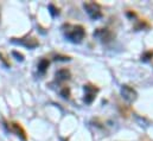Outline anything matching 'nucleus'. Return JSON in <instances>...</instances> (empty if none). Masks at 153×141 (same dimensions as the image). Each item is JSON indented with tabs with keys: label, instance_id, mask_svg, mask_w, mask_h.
<instances>
[{
	"label": "nucleus",
	"instance_id": "obj_8",
	"mask_svg": "<svg viewBox=\"0 0 153 141\" xmlns=\"http://www.w3.org/2000/svg\"><path fill=\"white\" fill-rule=\"evenodd\" d=\"M49 67V61L48 59H45V58H43V59H40L38 63V70L43 73V72H45L46 70V68Z\"/></svg>",
	"mask_w": 153,
	"mask_h": 141
},
{
	"label": "nucleus",
	"instance_id": "obj_2",
	"mask_svg": "<svg viewBox=\"0 0 153 141\" xmlns=\"http://www.w3.org/2000/svg\"><path fill=\"white\" fill-rule=\"evenodd\" d=\"M84 8L91 19H99V18H102L103 16L100 5H97L96 2H85Z\"/></svg>",
	"mask_w": 153,
	"mask_h": 141
},
{
	"label": "nucleus",
	"instance_id": "obj_5",
	"mask_svg": "<svg viewBox=\"0 0 153 141\" xmlns=\"http://www.w3.org/2000/svg\"><path fill=\"white\" fill-rule=\"evenodd\" d=\"M84 91H85L84 101H85L87 103H91L93 100L95 99V95H96L97 89H96L95 87H91V85H85V87H84Z\"/></svg>",
	"mask_w": 153,
	"mask_h": 141
},
{
	"label": "nucleus",
	"instance_id": "obj_4",
	"mask_svg": "<svg viewBox=\"0 0 153 141\" xmlns=\"http://www.w3.org/2000/svg\"><path fill=\"white\" fill-rule=\"evenodd\" d=\"M94 37L99 38L101 42L107 43V42L112 40V38H113V33H112L108 29H97V30L94 32Z\"/></svg>",
	"mask_w": 153,
	"mask_h": 141
},
{
	"label": "nucleus",
	"instance_id": "obj_9",
	"mask_svg": "<svg viewBox=\"0 0 153 141\" xmlns=\"http://www.w3.org/2000/svg\"><path fill=\"white\" fill-rule=\"evenodd\" d=\"M61 94L63 95V97H69V89H68V88H65Z\"/></svg>",
	"mask_w": 153,
	"mask_h": 141
},
{
	"label": "nucleus",
	"instance_id": "obj_7",
	"mask_svg": "<svg viewBox=\"0 0 153 141\" xmlns=\"http://www.w3.org/2000/svg\"><path fill=\"white\" fill-rule=\"evenodd\" d=\"M56 77H57L58 81H65V79H68L70 77V72L67 69H61V70L57 71Z\"/></svg>",
	"mask_w": 153,
	"mask_h": 141
},
{
	"label": "nucleus",
	"instance_id": "obj_1",
	"mask_svg": "<svg viewBox=\"0 0 153 141\" xmlns=\"http://www.w3.org/2000/svg\"><path fill=\"white\" fill-rule=\"evenodd\" d=\"M64 35L73 43H81L85 36V30L81 25L67 24L64 25Z\"/></svg>",
	"mask_w": 153,
	"mask_h": 141
},
{
	"label": "nucleus",
	"instance_id": "obj_3",
	"mask_svg": "<svg viewBox=\"0 0 153 141\" xmlns=\"http://www.w3.org/2000/svg\"><path fill=\"white\" fill-rule=\"evenodd\" d=\"M121 94H122L123 99H125L126 101H128V102H133V101L137 99V91H135L133 88L128 87V85H122V88H121Z\"/></svg>",
	"mask_w": 153,
	"mask_h": 141
},
{
	"label": "nucleus",
	"instance_id": "obj_6",
	"mask_svg": "<svg viewBox=\"0 0 153 141\" xmlns=\"http://www.w3.org/2000/svg\"><path fill=\"white\" fill-rule=\"evenodd\" d=\"M11 131H12V132H14L17 135H19L23 140H26V133H25L24 128H23L19 123L12 122V123H11Z\"/></svg>",
	"mask_w": 153,
	"mask_h": 141
}]
</instances>
